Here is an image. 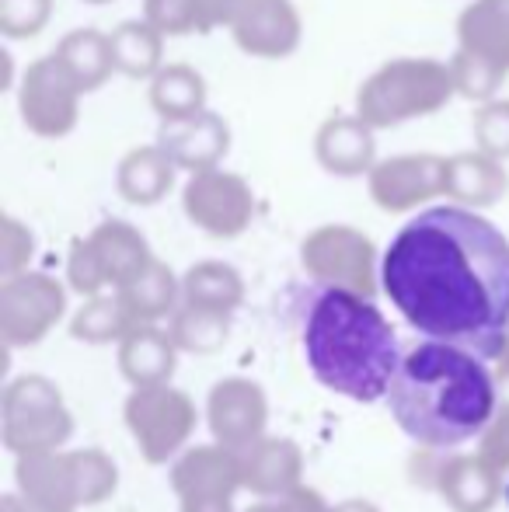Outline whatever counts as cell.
Listing matches in <instances>:
<instances>
[{"instance_id":"2","label":"cell","mask_w":509,"mask_h":512,"mask_svg":"<svg viewBox=\"0 0 509 512\" xmlns=\"http://www.w3.org/2000/svg\"><path fill=\"white\" fill-rule=\"evenodd\" d=\"M384 401L405 436L447 450L492 422L496 380L478 352L426 338L401 352Z\"/></svg>"},{"instance_id":"17","label":"cell","mask_w":509,"mask_h":512,"mask_svg":"<svg viewBox=\"0 0 509 512\" xmlns=\"http://www.w3.org/2000/svg\"><path fill=\"white\" fill-rule=\"evenodd\" d=\"M450 74H454L457 95L475 98V102H492L496 91L503 88L506 70L496 63L482 60V56L468 53V49H457L454 60H450Z\"/></svg>"},{"instance_id":"5","label":"cell","mask_w":509,"mask_h":512,"mask_svg":"<svg viewBox=\"0 0 509 512\" xmlns=\"http://www.w3.org/2000/svg\"><path fill=\"white\" fill-rule=\"evenodd\" d=\"M81 95L84 91L63 70V63L56 56H42L21 77V122L35 136H49V140L67 136L77 126V102H81Z\"/></svg>"},{"instance_id":"18","label":"cell","mask_w":509,"mask_h":512,"mask_svg":"<svg viewBox=\"0 0 509 512\" xmlns=\"http://www.w3.org/2000/svg\"><path fill=\"white\" fill-rule=\"evenodd\" d=\"M143 18H147L161 35L203 32V25H199L196 0H147V7H143Z\"/></svg>"},{"instance_id":"13","label":"cell","mask_w":509,"mask_h":512,"mask_svg":"<svg viewBox=\"0 0 509 512\" xmlns=\"http://www.w3.org/2000/svg\"><path fill=\"white\" fill-rule=\"evenodd\" d=\"M503 192H506V171L499 157L485 154V150L447 157V196L485 206V203H496Z\"/></svg>"},{"instance_id":"11","label":"cell","mask_w":509,"mask_h":512,"mask_svg":"<svg viewBox=\"0 0 509 512\" xmlns=\"http://www.w3.org/2000/svg\"><path fill=\"white\" fill-rule=\"evenodd\" d=\"M461 49L509 74V0H475L457 21Z\"/></svg>"},{"instance_id":"10","label":"cell","mask_w":509,"mask_h":512,"mask_svg":"<svg viewBox=\"0 0 509 512\" xmlns=\"http://www.w3.org/2000/svg\"><path fill=\"white\" fill-rule=\"evenodd\" d=\"M318 161L325 164L332 175H363V171L374 168V126L356 115H335L325 126L318 129Z\"/></svg>"},{"instance_id":"19","label":"cell","mask_w":509,"mask_h":512,"mask_svg":"<svg viewBox=\"0 0 509 512\" xmlns=\"http://www.w3.org/2000/svg\"><path fill=\"white\" fill-rule=\"evenodd\" d=\"M475 147L506 161L509 157V102H485L475 115Z\"/></svg>"},{"instance_id":"20","label":"cell","mask_w":509,"mask_h":512,"mask_svg":"<svg viewBox=\"0 0 509 512\" xmlns=\"http://www.w3.org/2000/svg\"><path fill=\"white\" fill-rule=\"evenodd\" d=\"M53 0H0V28L11 39H32L49 21Z\"/></svg>"},{"instance_id":"14","label":"cell","mask_w":509,"mask_h":512,"mask_svg":"<svg viewBox=\"0 0 509 512\" xmlns=\"http://www.w3.org/2000/svg\"><path fill=\"white\" fill-rule=\"evenodd\" d=\"M175 168L178 164L171 161V154L161 143L140 147L119 164V192L129 203H157L175 182Z\"/></svg>"},{"instance_id":"1","label":"cell","mask_w":509,"mask_h":512,"mask_svg":"<svg viewBox=\"0 0 509 512\" xmlns=\"http://www.w3.org/2000/svg\"><path fill=\"white\" fill-rule=\"evenodd\" d=\"M381 283L419 335L482 359L509 342V241L464 206H433L405 223L381 258Z\"/></svg>"},{"instance_id":"15","label":"cell","mask_w":509,"mask_h":512,"mask_svg":"<svg viewBox=\"0 0 509 512\" xmlns=\"http://www.w3.org/2000/svg\"><path fill=\"white\" fill-rule=\"evenodd\" d=\"M109 46H112V60H116L119 74L143 81V77H157V70H161L164 35L157 32L147 18L123 21V25L109 35Z\"/></svg>"},{"instance_id":"23","label":"cell","mask_w":509,"mask_h":512,"mask_svg":"<svg viewBox=\"0 0 509 512\" xmlns=\"http://www.w3.org/2000/svg\"><path fill=\"white\" fill-rule=\"evenodd\" d=\"M506 502H509V485H506Z\"/></svg>"},{"instance_id":"6","label":"cell","mask_w":509,"mask_h":512,"mask_svg":"<svg viewBox=\"0 0 509 512\" xmlns=\"http://www.w3.org/2000/svg\"><path fill=\"white\" fill-rule=\"evenodd\" d=\"M231 32L248 56L283 60L300 46V14L293 0H241Z\"/></svg>"},{"instance_id":"16","label":"cell","mask_w":509,"mask_h":512,"mask_svg":"<svg viewBox=\"0 0 509 512\" xmlns=\"http://www.w3.org/2000/svg\"><path fill=\"white\" fill-rule=\"evenodd\" d=\"M150 105L157 108L161 119H185L206 108V81L185 63L161 67L150 84Z\"/></svg>"},{"instance_id":"3","label":"cell","mask_w":509,"mask_h":512,"mask_svg":"<svg viewBox=\"0 0 509 512\" xmlns=\"http://www.w3.org/2000/svg\"><path fill=\"white\" fill-rule=\"evenodd\" d=\"M300 345L314 380L353 401H381L401 345L381 307L339 283L314 286L300 310Z\"/></svg>"},{"instance_id":"12","label":"cell","mask_w":509,"mask_h":512,"mask_svg":"<svg viewBox=\"0 0 509 512\" xmlns=\"http://www.w3.org/2000/svg\"><path fill=\"white\" fill-rule=\"evenodd\" d=\"M53 56L63 63V70L74 77V84L84 91V95L102 88V84L109 81L112 70H116L109 35L95 32V28H77V32H70L67 39L56 46Z\"/></svg>"},{"instance_id":"9","label":"cell","mask_w":509,"mask_h":512,"mask_svg":"<svg viewBox=\"0 0 509 512\" xmlns=\"http://www.w3.org/2000/svg\"><path fill=\"white\" fill-rule=\"evenodd\" d=\"M157 143L168 150L178 168L206 171V168H217V161L227 154L231 129H227V122L220 115L203 108V112L185 115V119H164Z\"/></svg>"},{"instance_id":"22","label":"cell","mask_w":509,"mask_h":512,"mask_svg":"<svg viewBox=\"0 0 509 512\" xmlns=\"http://www.w3.org/2000/svg\"><path fill=\"white\" fill-rule=\"evenodd\" d=\"M84 4H109V0H84Z\"/></svg>"},{"instance_id":"4","label":"cell","mask_w":509,"mask_h":512,"mask_svg":"<svg viewBox=\"0 0 509 512\" xmlns=\"http://www.w3.org/2000/svg\"><path fill=\"white\" fill-rule=\"evenodd\" d=\"M457 95L450 63L436 60H391L363 81L356 95V112L374 129H391L408 119L436 112Z\"/></svg>"},{"instance_id":"8","label":"cell","mask_w":509,"mask_h":512,"mask_svg":"<svg viewBox=\"0 0 509 512\" xmlns=\"http://www.w3.org/2000/svg\"><path fill=\"white\" fill-rule=\"evenodd\" d=\"M370 192L384 209H412L429 196L447 192V157L401 154L370 168Z\"/></svg>"},{"instance_id":"21","label":"cell","mask_w":509,"mask_h":512,"mask_svg":"<svg viewBox=\"0 0 509 512\" xmlns=\"http://www.w3.org/2000/svg\"><path fill=\"white\" fill-rule=\"evenodd\" d=\"M196 7H199V25H203V32H213L217 25H231L241 0H196Z\"/></svg>"},{"instance_id":"7","label":"cell","mask_w":509,"mask_h":512,"mask_svg":"<svg viewBox=\"0 0 509 512\" xmlns=\"http://www.w3.org/2000/svg\"><path fill=\"white\" fill-rule=\"evenodd\" d=\"M185 209L213 234H238L252 216V192L238 175L220 168L192 171V182L185 185Z\"/></svg>"}]
</instances>
